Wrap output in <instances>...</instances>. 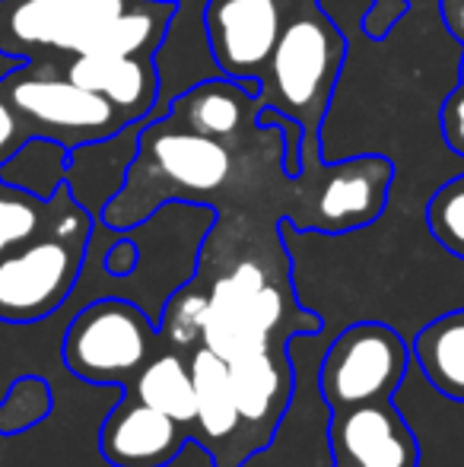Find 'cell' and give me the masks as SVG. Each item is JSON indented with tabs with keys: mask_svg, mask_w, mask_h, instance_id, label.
<instances>
[{
	"mask_svg": "<svg viewBox=\"0 0 464 467\" xmlns=\"http://www.w3.org/2000/svg\"><path fill=\"white\" fill-rule=\"evenodd\" d=\"M188 442H194L188 426L143 404L130 391L108 407L96 436L99 455L112 467H169L179 462Z\"/></svg>",
	"mask_w": 464,
	"mask_h": 467,
	"instance_id": "7c38bea8",
	"label": "cell"
},
{
	"mask_svg": "<svg viewBox=\"0 0 464 467\" xmlns=\"http://www.w3.org/2000/svg\"><path fill=\"white\" fill-rule=\"evenodd\" d=\"M32 137L29 124L16 115V109L10 105V99L0 89V162H6L26 140Z\"/></svg>",
	"mask_w": 464,
	"mask_h": 467,
	"instance_id": "d4e9b609",
	"label": "cell"
},
{
	"mask_svg": "<svg viewBox=\"0 0 464 467\" xmlns=\"http://www.w3.org/2000/svg\"><path fill=\"white\" fill-rule=\"evenodd\" d=\"M207 293V318L201 344L230 363L242 353L271 350L284 325L318 334L322 318L305 306H296L286 289L284 271L273 274L264 261L242 258L226 267Z\"/></svg>",
	"mask_w": 464,
	"mask_h": 467,
	"instance_id": "5b68a950",
	"label": "cell"
},
{
	"mask_svg": "<svg viewBox=\"0 0 464 467\" xmlns=\"http://www.w3.org/2000/svg\"><path fill=\"white\" fill-rule=\"evenodd\" d=\"M305 220L303 233L341 235L363 229L382 216L391 191V162L385 156H353L325 160L315 169H303Z\"/></svg>",
	"mask_w": 464,
	"mask_h": 467,
	"instance_id": "9c48e42d",
	"label": "cell"
},
{
	"mask_svg": "<svg viewBox=\"0 0 464 467\" xmlns=\"http://www.w3.org/2000/svg\"><path fill=\"white\" fill-rule=\"evenodd\" d=\"M232 400L239 407L242 430L258 436V455L273 442L280 432L286 410L293 404L296 369H293L290 350H254L230 359Z\"/></svg>",
	"mask_w": 464,
	"mask_h": 467,
	"instance_id": "4fadbf2b",
	"label": "cell"
},
{
	"mask_svg": "<svg viewBox=\"0 0 464 467\" xmlns=\"http://www.w3.org/2000/svg\"><path fill=\"white\" fill-rule=\"evenodd\" d=\"M407 13V0H372L369 13L363 19V29L369 38H385L395 29L397 19Z\"/></svg>",
	"mask_w": 464,
	"mask_h": 467,
	"instance_id": "484cf974",
	"label": "cell"
},
{
	"mask_svg": "<svg viewBox=\"0 0 464 467\" xmlns=\"http://www.w3.org/2000/svg\"><path fill=\"white\" fill-rule=\"evenodd\" d=\"M293 0H207L204 38L217 70L258 93Z\"/></svg>",
	"mask_w": 464,
	"mask_h": 467,
	"instance_id": "30bf717a",
	"label": "cell"
},
{
	"mask_svg": "<svg viewBox=\"0 0 464 467\" xmlns=\"http://www.w3.org/2000/svg\"><path fill=\"white\" fill-rule=\"evenodd\" d=\"M442 19H446L449 32L464 45V0H439Z\"/></svg>",
	"mask_w": 464,
	"mask_h": 467,
	"instance_id": "4316f807",
	"label": "cell"
},
{
	"mask_svg": "<svg viewBox=\"0 0 464 467\" xmlns=\"http://www.w3.org/2000/svg\"><path fill=\"white\" fill-rule=\"evenodd\" d=\"M124 391H130L134 398H140L143 404L162 410L166 417L179 420L194 436V423H198V394H194L191 366H188V359L181 357L179 350L162 344V350L137 372V379L130 381Z\"/></svg>",
	"mask_w": 464,
	"mask_h": 467,
	"instance_id": "ac0fdd59",
	"label": "cell"
},
{
	"mask_svg": "<svg viewBox=\"0 0 464 467\" xmlns=\"http://www.w3.org/2000/svg\"><path fill=\"white\" fill-rule=\"evenodd\" d=\"M0 89L29 124L32 137H48L67 150L108 140L134 124L108 99L77 87L57 61L19 64L0 80Z\"/></svg>",
	"mask_w": 464,
	"mask_h": 467,
	"instance_id": "52a82bcc",
	"label": "cell"
},
{
	"mask_svg": "<svg viewBox=\"0 0 464 467\" xmlns=\"http://www.w3.org/2000/svg\"><path fill=\"white\" fill-rule=\"evenodd\" d=\"M347 57V38L325 13L322 0H293L273 55L258 80L261 109L303 124V169L325 162L322 121Z\"/></svg>",
	"mask_w": 464,
	"mask_h": 467,
	"instance_id": "3957f363",
	"label": "cell"
},
{
	"mask_svg": "<svg viewBox=\"0 0 464 467\" xmlns=\"http://www.w3.org/2000/svg\"><path fill=\"white\" fill-rule=\"evenodd\" d=\"M169 201L258 213L271 207L293 229L303 223V179L286 175L284 130L277 124H252L245 134L220 140L169 121L162 111L147 115L124 185L99 220L124 233Z\"/></svg>",
	"mask_w": 464,
	"mask_h": 467,
	"instance_id": "6da1fadb",
	"label": "cell"
},
{
	"mask_svg": "<svg viewBox=\"0 0 464 467\" xmlns=\"http://www.w3.org/2000/svg\"><path fill=\"white\" fill-rule=\"evenodd\" d=\"M439 124H442V137H446L449 150L464 160V83H459V87L446 96V102H442V109H439Z\"/></svg>",
	"mask_w": 464,
	"mask_h": 467,
	"instance_id": "cb8c5ba5",
	"label": "cell"
},
{
	"mask_svg": "<svg viewBox=\"0 0 464 467\" xmlns=\"http://www.w3.org/2000/svg\"><path fill=\"white\" fill-rule=\"evenodd\" d=\"M55 410V391L51 381L38 372L19 375L10 381L0 400V436H19L42 426Z\"/></svg>",
	"mask_w": 464,
	"mask_h": 467,
	"instance_id": "ffe728a7",
	"label": "cell"
},
{
	"mask_svg": "<svg viewBox=\"0 0 464 467\" xmlns=\"http://www.w3.org/2000/svg\"><path fill=\"white\" fill-rule=\"evenodd\" d=\"M258 93L220 74L217 80H201L191 89L179 93L162 115L188 130L230 140V137L245 134L252 124H258ZM153 115H160V111H153Z\"/></svg>",
	"mask_w": 464,
	"mask_h": 467,
	"instance_id": "9a60e30c",
	"label": "cell"
},
{
	"mask_svg": "<svg viewBox=\"0 0 464 467\" xmlns=\"http://www.w3.org/2000/svg\"><path fill=\"white\" fill-rule=\"evenodd\" d=\"M48 216V197H36L23 188L0 182V258L29 242Z\"/></svg>",
	"mask_w": 464,
	"mask_h": 467,
	"instance_id": "7402d4cb",
	"label": "cell"
},
{
	"mask_svg": "<svg viewBox=\"0 0 464 467\" xmlns=\"http://www.w3.org/2000/svg\"><path fill=\"white\" fill-rule=\"evenodd\" d=\"M461 83H464V55H461Z\"/></svg>",
	"mask_w": 464,
	"mask_h": 467,
	"instance_id": "83f0119b",
	"label": "cell"
},
{
	"mask_svg": "<svg viewBox=\"0 0 464 467\" xmlns=\"http://www.w3.org/2000/svg\"><path fill=\"white\" fill-rule=\"evenodd\" d=\"M207 318V293L198 286V280H188L175 289L166 299L160 315V337L172 350H185V347L201 344V331H204Z\"/></svg>",
	"mask_w": 464,
	"mask_h": 467,
	"instance_id": "44dd1931",
	"label": "cell"
},
{
	"mask_svg": "<svg viewBox=\"0 0 464 467\" xmlns=\"http://www.w3.org/2000/svg\"><path fill=\"white\" fill-rule=\"evenodd\" d=\"M96 216L64 182L48 197L42 229L0 258V321L38 325L61 312L87 271V252Z\"/></svg>",
	"mask_w": 464,
	"mask_h": 467,
	"instance_id": "277c9868",
	"label": "cell"
},
{
	"mask_svg": "<svg viewBox=\"0 0 464 467\" xmlns=\"http://www.w3.org/2000/svg\"><path fill=\"white\" fill-rule=\"evenodd\" d=\"M410 344V359L449 404H464V308L427 321Z\"/></svg>",
	"mask_w": 464,
	"mask_h": 467,
	"instance_id": "e0dca14e",
	"label": "cell"
},
{
	"mask_svg": "<svg viewBox=\"0 0 464 467\" xmlns=\"http://www.w3.org/2000/svg\"><path fill=\"white\" fill-rule=\"evenodd\" d=\"M331 467H420V436L395 398L331 413Z\"/></svg>",
	"mask_w": 464,
	"mask_h": 467,
	"instance_id": "8fae6325",
	"label": "cell"
},
{
	"mask_svg": "<svg viewBox=\"0 0 464 467\" xmlns=\"http://www.w3.org/2000/svg\"><path fill=\"white\" fill-rule=\"evenodd\" d=\"M70 150L48 137H29L6 162H0V182L23 188L36 197H51L67 182Z\"/></svg>",
	"mask_w": 464,
	"mask_h": 467,
	"instance_id": "d6986e66",
	"label": "cell"
},
{
	"mask_svg": "<svg viewBox=\"0 0 464 467\" xmlns=\"http://www.w3.org/2000/svg\"><path fill=\"white\" fill-rule=\"evenodd\" d=\"M57 67L89 93L108 99L130 121L153 115L160 99L156 55H74Z\"/></svg>",
	"mask_w": 464,
	"mask_h": 467,
	"instance_id": "5bb4252c",
	"label": "cell"
},
{
	"mask_svg": "<svg viewBox=\"0 0 464 467\" xmlns=\"http://www.w3.org/2000/svg\"><path fill=\"white\" fill-rule=\"evenodd\" d=\"M410 366L407 337L385 321H356L325 344L318 357V394L328 413L395 398Z\"/></svg>",
	"mask_w": 464,
	"mask_h": 467,
	"instance_id": "ba28073f",
	"label": "cell"
},
{
	"mask_svg": "<svg viewBox=\"0 0 464 467\" xmlns=\"http://www.w3.org/2000/svg\"><path fill=\"white\" fill-rule=\"evenodd\" d=\"M198 394V423H194V442L207 449H223L226 442H235L242 432L239 407L232 400L230 363L211 347L198 344L188 357Z\"/></svg>",
	"mask_w": 464,
	"mask_h": 467,
	"instance_id": "2e32d148",
	"label": "cell"
},
{
	"mask_svg": "<svg viewBox=\"0 0 464 467\" xmlns=\"http://www.w3.org/2000/svg\"><path fill=\"white\" fill-rule=\"evenodd\" d=\"M162 337L156 321L121 296H99L77 308L61 340L67 372L89 385L128 388L137 372L160 353Z\"/></svg>",
	"mask_w": 464,
	"mask_h": 467,
	"instance_id": "8992f818",
	"label": "cell"
},
{
	"mask_svg": "<svg viewBox=\"0 0 464 467\" xmlns=\"http://www.w3.org/2000/svg\"><path fill=\"white\" fill-rule=\"evenodd\" d=\"M175 13V0H0V55H156Z\"/></svg>",
	"mask_w": 464,
	"mask_h": 467,
	"instance_id": "7a4b0ae2",
	"label": "cell"
},
{
	"mask_svg": "<svg viewBox=\"0 0 464 467\" xmlns=\"http://www.w3.org/2000/svg\"><path fill=\"white\" fill-rule=\"evenodd\" d=\"M427 226L449 254L464 261V172L452 175L429 197Z\"/></svg>",
	"mask_w": 464,
	"mask_h": 467,
	"instance_id": "603a6c76",
	"label": "cell"
}]
</instances>
